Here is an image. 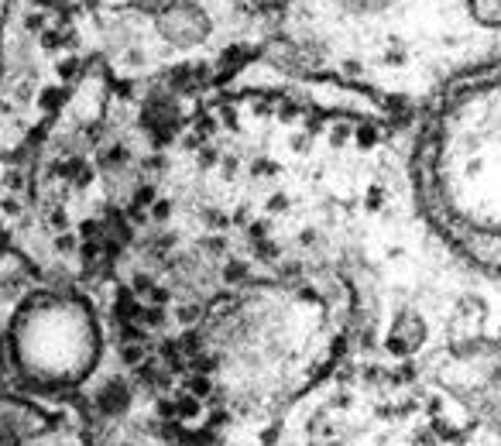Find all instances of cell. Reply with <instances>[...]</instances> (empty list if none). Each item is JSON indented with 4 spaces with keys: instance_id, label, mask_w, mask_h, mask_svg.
Here are the masks:
<instances>
[{
    "instance_id": "2",
    "label": "cell",
    "mask_w": 501,
    "mask_h": 446,
    "mask_svg": "<svg viewBox=\"0 0 501 446\" xmlns=\"http://www.w3.org/2000/svg\"><path fill=\"white\" fill-rule=\"evenodd\" d=\"M93 406L103 419H124L134 406V392L124 378H103L93 392Z\"/></svg>"
},
{
    "instance_id": "4",
    "label": "cell",
    "mask_w": 501,
    "mask_h": 446,
    "mask_svg": "<svg viewBox=\"0 0 501 446\" xmlns=\"http://www.w3.org/2000/svg\"><path fill=\"white\" fill-rule=\"evenodd\" d=\"M244 3H250V7H264V10H268V7H282L285 0H244Z\"/></svg>"
},
{
    "instance_id": "6",
    "label": "cell",
    "mask_w": 501,
    "mask_h": 446,
    "mask_svg": "<svg viewBox=\"0 0 501 446\" xmlns=\"http://www.w3.org/2000/svg\"><path fill=\"white\" fill-rule=\"evenodd\" d=\"M377 3H381V0H377Z\"/></svg>"
},
{
    "instance_id": "1",
    "label": "cell",
    "mask_w": 501,
    "mask_h": 446,
    "mask_svg": "<svg viewBox=\"0 0 501 446\" xmlns=\"http://www.w3.org/2000/svg\"><path fill=\"white\" fill-rule=\"evenodd\" d=\"M162 31L179 45H193L207 35V17L196 7H168L162 14Z\"/></svg>"
},
{
    "instance_id": "5",
    "label": "cell",
    "mask_w": 501,
    "mask_h": 446,
    "mask_svg": "<svg viewBox=\"0 0 501 446\" xmlns=\"http://www.w3.org/2000/svg\"><path fill=\"white\" fill-rule=\"evenodd\" d=\"M110 446H130V443H110Z\"/></svg>"
},
{
    "instance_id": "3",
    "label": "cell",
    "mask_w": 501,
    "mask_h": 446,
    "mask_svg": "<svg viewBox=\"0 0 501 446\" xmlns=\"http://www.w3.org/2000/svg\"><path fill=\"white\" fill-rule=\"evenodd\" d=\"M470 14H474V21H481L484 28H498L501 0H470Z\"/></svg>"
}]
</instances>
